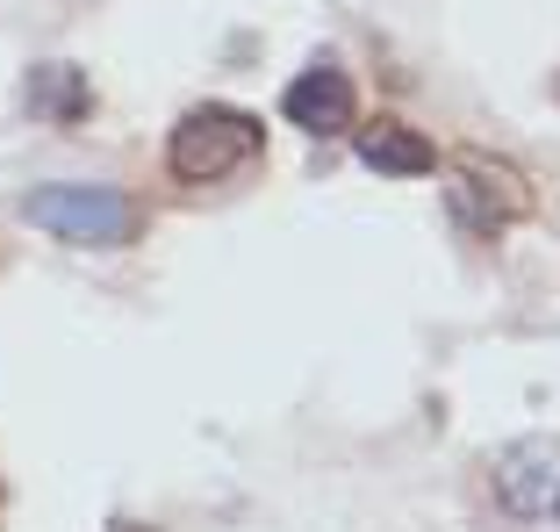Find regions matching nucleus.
<instances>
[{"mask_svg": "<svg viewBox=\"0 0 560 532\" xmlns=\"http://www.w3.org/2000/svg\"><path fill=\"white\" fill-rule=\"evenodd\" d=\"M22 217L36 231L66 238V245H94V252H116L137 238V201L116 195V187H80V181H58V187H36L22 201Z\"/></svg>", "mask_w": 560, "mask_h": 532, "instance_id": "2", "label": "nucleus"}, {"mask_svg": "<svg viewBox=\"0 0 560 532\" xmlns=\"http://www.w3.org/2000/svg\"><path fill=\"white\" fill-rule=\"evenodd\" d=\"M453 209H460L475 231H503V223H517L532 209V187L517 166H503V159H481V151H460L453 159Z\"/></svg>", "mask_w": 560, "mask_h": 532, "instance_id": "3", "label": "nucleus"}, {"mask_svg": "<svg viewBox=\"0 0 560 532\" xmlns=\"http://www.w3.org/2000/svg\"><path fill=\"white\" fill-rule=\"evenodd\" d=\"M22 108L44 123H80L86 108H94V86H86L80 66H36L30 80H22Z\"/></svg>", "mask_w": 560, "mask_h": 532, "instance_id": "6", "label": "nucleus"}, {"mask_svg": "<svg viewBox=\"0 0 560 532\" xmlns=\"http://www.w3.org/2000/svg\"><path fill=\"white\" fill-rule=\"evenodd\" d=\"M360 159L374 173H396V181H417V173L439 166L431 137H417L410 123H374V130H360Z\"/></svg>", "mask_w": 560, "mask_h": 532, "instance_id": "7", "label": "nucleus"}, {"mask_svg": "<svg viewBox=\"0 0 560 532\" xmlns=\"http://www.w3.org/2000/svg\"><path fill=\"white\" fill-rule=\"evenodd\" d=\"M553 439H517V447H503L495 453V497L511 504L517 518H532V511H546V497H553Z\"/></svg>", "mask_w": 560, "mask_h": 532, "instance_id": "5", "label": "nucleus"}, {"mask_svg": "<svg viewBox=\"0 0 560 532\" xmlns=\"http://www.w3.org/2000/svg\"><path fill=\"white\" fill-rule=\"evenodd\" d=\"M252 151H259V116H245L231 101H201V108H187V116L173 123L165 166H173V181L201 187V181H231Z\"/></svg>", "mask_w": 560, "mask_h": 532, "instance_id": "1", "label": "nucleus"}, {"mask_svg": "<svg viewBox=\"0 0 560 532\" xmlns=\"http://www.w3.org/2000/svg\"><path fill=\"white\" fill-rule=\"evenodd\" d=\"M553 518H560V489H553Z\"/></svg>", "mask_w": 560, "mask_h": 532, "instance_id": "8", "label": "nucleus"}, {"mask_svg": "<svg viewBox=\"0 0 560 532\" xmlns=\"http://www.w3.org/2000/svg\"><path fill=\"white\" fill-rule=\"evenodd\" d=\"M0 504H8V489H0Z\"/></svg>", "mask_w": 560, "mask_h": 532, "instance_id": "9", "label": "nucleus"}, {"mask_svg": "<svg viewBox=\"0 0 560 532\" xmlns=\"http://www.w3.org/2000/svg\"><path fill=\"white\" fill-rule=\"evenodd\" d=\"M280 116L295 123V130H310V137H338V130H352V116H360V94H352V80L338 66H310L302 80H288Z\"/></svg>", "mask_w": 560, "mask_h": 532, "instance_id": "4", "label": "nucleus"}]
</instances>
